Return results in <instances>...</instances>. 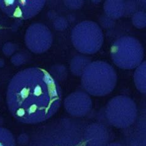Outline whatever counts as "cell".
Masks as SVG:
<instances>
[{"label":"cell","instance_id":"e0dca14e","mask_svg":"<svg viewBox=\"0 0 146 146\" xmlns=\"http://www.w3.org/2000/svg\"><path fill=\"white\" fill-rule=\"evenodd\" d=\"M29 58L28 55L24 52H17L11 57V62L16 66H20L26 63Z\"/></svg>","mask_w":146,"mask_h":146},{"label":"cell","instance_id":"ffe728a7","mask_svg":"<svg viewBox=\"0 0 146 146\" xmlns=\"http://www.w3.org/2000/svg\"><path fill=\"white\" fill-rule=\"evenodd\" d=\"M64 3L65 6L68 9L72 10H76L81 9L84 5V1L83 0H74V1H64Z\"/></svg>","mask_w":146,"mask_h":146},{"label":"cell","instance_id":"8992f818","mask_svg":"<svg viewBox=\"0 0 146 146\" xmlns=\"http://www.w3.org/2000/svg\"><path fill=\"white\" fill-rule=\"evenodd\" d=\"M71 40L78 52L84 54H94L102 47L104 34L97 23L85 21L79 23L73 29Z\"/></svg>","mask_w":146,"mask_h":146},{"label":"cell","instance_id":"d6986e66","mask_svg":"<svg viewBox=\"0 0 146 146\" xmlns=\"http://www.w3.org/2000/svg\"><path fill=\"white\" fill-rule=\"evenodd\" d=\"M17 49V46L16 44L12 42H7L5 43L3 47V52L6 56H11L16 52Z\"/></svg>","mask_w":146,"mask_h":146},{"label":"cell","instance_id":"9c48e42d","mask_svg":"<svg viewBox=\"0 0 146 146\" xmlns=\"http://www.w3.org/2000/svg\"><path fill=\"white\" fill-rule=\"evenodd\" d=\"M93 103L86 92L77 91L73 92L65 99L64 107L68 114L75 118L86 116L91 111Z\"/></svg>","mask_w":146,"mask_h":146},{"label":"cell","instance_id":"277c9868","mask_svg":"<svg viewBox=\"0 0 146 146\" xmlns=\"http://www.w3.org/2000/svg\"><path fill=\"white\" fill-rule=\"evenodd\" d=\"M110 54L117 67L125 70L137 68L143 62L144 48L136 38L124 36L119 38L112 44Z\"/></svg>","mask_w":146,"mask_h":146},{"label":"cell","instance_id":"7c38bea8","mask_svg":"<svg viewBox=\"0 0 146 146\" xmlns=\"http://www.w3.org/2000/svg\"><path fill=\"white\" fill-rule=\"evenodd\" d=\"M91 62L88 57L77 55L73 57L70 62V70L73 75L76 76H82L86 67Z\"/></svg>","mask_w":146,"mask_h":146},{"label":"cell","instance_id":"7a4b0ae2","mask_svg":"<svg viewBox=\"0 0 146 146\" xmlns=\"http://www.w3.org/2000/svg\"><path fill=\"white\" fill-rule=\"evenodd\" d=\"M86 124L76 118H61L37 128L25 146H89L84 137Z\"/></svg>","mask_w":146,"mask_h":146},{"label":"cell","instance_id":"52a82bcc","mask_svg":"<svg viewBox=\"0 0 146 146\" xmlns=\"http://www.w3.org/2000/svg\"><path fill=\"white\" fill-rule=\"evenodd\" d=\"M44 0H0V9L9 17L28 20L43 9Z\"/></svg>","mask_w":146,"mask_h":146},{"label":"cell","instance_id":"5bb4252c","mask_svg":"<svg viewBox=\"0 0 146 146\" xmlns=\"http://www.w3.org/2000/svg\"><path fill=\"white\" fill-rule=\"evenodd\" d=\"M0 146H16V139L9 130L0 126Z\"/></svg>","mask_w":146,"mask_h":146},{"label":"cell","instance_id":"7402d4cb","mask_svg":"<svg viewBox=\"0 0 146 146\" xmlns=\"http://www.w3.org/2000/svg\"><path fill=\"white\" fill-rule=\"evenodd\" d=\"M125 14L128 15L131 13H134L136 9V3L135 1H128L125 3Z\"/></svg>","mask_w":146,"mask_h":146},{"label":"cell","instance_id":"6da1fadb","mask_svg":"<svg viewBox=\"0 0 146 146\" xmlns=\"http://www.w3.org/2000/svg\"><path fill=\"white\" fill-rule=\"evenodd\" d=\"M62 90L57 80L44 69L30 67L11 78L6 92L10 113L19 122L35 125L54 115L62 104Z\"/></svg>","mask_w":146,"mask_h":146},{"label":"cell","instance_id":"5b68a950","mask_svg":"<svg viewBox=\"0 0 146 146\" xmlns=\"http://www.w3.org/2000/svg\"><path fill=\"white\" fill-rule=\"evenodd\" d=\"M105 116L111 126L118 129H126L136 121L137 107L131 98L123 95L117 96L107 104Z\"/></svg>","mask_w":146,"mask_h":146},{"label":"cell","instance_id":"8fae6325","mask_svg":"<svg viewBox=\"0 0 146 146\" xmlns=\"http://www.w3.org/2000/svg\"><path fill=\"white\" fill-rule=\"evenodd\" d=\"M104 10L107 17L116 20L125 15V3L121 0H107L104 4Z\"/></svg>","mask_w":146,"mask_h":146},{"label":"cell","instance_id":"2e32d148","mask_svg":"<svg viewBox=\"0 0 146 146\" xmlns=\"http://www.w3.org/2000/svg\"><path fill=\"white\" fill-rule=\"evenodd\" d=\"M51 72L53 74V77L58 78L60 80H62L67 76V68L64 65H55L51 68Z\"/></svg>","mask_w":146,"mask_h":146},{"label":"cell","instance_id":"603a6c76","mask_svg":"<svg viewBox=\"0 0 146 146\" xmlns=\"http://www.w3.org/2000/svg\"><path fill=\"white\" fill-rule=\"evenodd\" d=\"M5 65V60H4L3 59L0 58V68L3 67L4 65Z\"/></svg>","mask_w":146,"mask_h":146},{"label":"cell","instance_id":"ac0fdd59","mask_svg":"<svg viewBox=\"0 0 146 146\" xmlns=\"http://www.w3.org/2000/svg\"><path fill=\"white\" fill-rule=\"evenodd\" d=\"M53 26L56 30L63 31L67 29L68 22L67 19L64 17H57L54 21Z\"/></svg>","mask_w":146,"mask_h":146},{"label":"cell","instance_id":"44dd1931","mask_svg":"<svg viewBox=\"0 0 146 146\" xmlns=\"http://www.w3.org/2000/svg\"><path fill=\"white\" fill-rule=\"evenodd\" d=\"M100 24L104 29H111L115 25V21L107 17L106 15L100 18Z\"/></svg>","mask_w":146,"mask_h":146},{"label":"cell","instance_id":"ba28073f","mask_svg":"<svg viewBox=\"0 0 146 146\" xmlns=\"http://www.w3.org/2000/svg\"><path fill=\"white\" fill-rule=\"evenodd\" d=\"M52 34L47 26L41 23H33L27 30L25 42L27 47L35 54L43 53L51 48Z\"/></svg>","mask_w":146,"mask_h":146},{"label":"cell","instance_id":"3957f363","mask_svg":"<svg viewBox=\"0 0 146 146\" xmlns=\"http://www.w3.org/2000/svg\"><path fill=\"white\" fill-rule=\"evenodd\" d=\"M117 75L112 65L102 60L91 62L81 76V84L88 94L105 96L116 86Z\"/></svg>","mask_w":146,"mask_h":146},{"label":"cell","instance_id":"30bf717a","mask_svg":"<svg viewBox=\"0 0 146 146\" xmlns=\"http://www.w3.org/2000/svg\"><path fill=\"white\" fill-rule=\"evenodd\" d=\"M84 137L89 146H107L110 140L108 128L105 125L98 123L85 126Z\"/></svg>","mask_w":146,"mask_h":146},{"label":"cell","instance_id":"9a60e30c","mask_svg":"<svg viewBox=\"0 0 146 146\" xmlns=\"http://www.w3.org/2000/svg\"><path fill=\"white\" fill-rule=\"evenodd\" d=\"M132 23L137 29H144L146 26V14L142 11H137L133 15Z\"/></svg>","mask_w":146,"mask_h":146},{"label":"cell","instance_id":"4fadbf2b","mask_svg":"<svg viewBox=\"0 0 146 146\" xmlns=\"http://www.w3.org/2000/svg\"><path fill=\"white\" fill-rule=\"evenodd\" d=\"M146 62L144 61L136 68L134 74V82L137 90L142 94L146 92Z\"/></svg>","mask_w":146,"mask_h":146}]
</instances>
